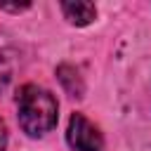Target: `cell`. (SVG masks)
<instances>
[{
  "label": "cell",
  "mask_w": 151,
  "mask_h": 151,
  "mask_svg": "<svg viewBox=\"0 0 151 151\" xmlns=\"http://www.w3.org/2000/svg\"><path fill=\"white\" fill-rule=\"evenodd\" d=\"M61 12L64 17L76 24V26H87L94 17H97V9L92 2H83V0H76V2H61Z\"/></svg>",
  "instance_id": "3957f363"
},
{
  "label": "cell",
  "mask_w": 151,
  "mask_h": 151,
  "mask_svg": "<svg viewBox=\"0 0 151 151\" xmlns=\"http://www.w3.org/2000/svg\"><path fill=\"white\" fill-rule=\"evenodd\" d=\"M57 76H59L61 85L66 87V92L71 97H83V80H80V76H78V71L73 66H66V64L59 66L57 68Z\"/></svg>",
  "instance_id": "277c9868"
},
{
  "label": "cell",
  "mask_w": 151,
  "mask_h": 151,
  "mask_svg": "<svg viewBox=\"0 0 151 151\" xmlns=\"http://www.w3.org/2000/svg\"><path fill=\"white\" fill-rule=\"evenodd\" d=\"M7 146V127H5V120L0 118V151H5Z\"/></svg>",
  "instance_id": "8992f818"
},
{
  "label": "cell",
  "mask_w": 151,
  "mask_h": 151,
  "mask_svg": "<svg viewBox=\"0 0 151 151\" xmlns=\"http://www.w3.org/2000/svg\"><path fill=\"white\" fill-rule=\"evenodd\" d=\"M7 80H9V66H7V64H5V59L0 57V87H2Z\"/></svg>",
  "instance_id": "5b68a950"
},
{
  "label": "cell",
  "mask_w": 151,
  "mask_h": 151,
  "mask_svg": "<svg viewBox=\"0 0 151 151\" xmlns=\"http://www.w3.org/2000/svg\"><path fill=\"white\" fill-rule=\"evenodd\" d=\"M66 139H68L71 149H76V151H101V146H104L101 132L83 113H73L71 116Z\"/></svg>",
  "instance_id": "7a4b0ae2"
},
{
  "label": "cell",
  "mask_w": 151,
  "mask_h": 151,
  "mask_svg": "<svg viewBox=\"0 0 151 151\" xmlns=\"http://www.w3.org/2000/svg\"><path fill=\"white\" fill-rule=\"evenodd\" d=\"M28 7V2L26 5H5V2H0V9H9V12H19V9H26Z\"/></svg>",
  "instance_id": "52a82bcc"
},
{
  "label": "cell",
  "mask_w": 151,
  "mask_h": 151,
  "mask_svg": "<svg viewBox=\"0 0 151 151\" xmlns=\"http://www.w3.org/2000/svg\"><path fill=\"white\" fill-rule=\"evenodd\" d=\"M17 109H19V125L31 137H40L57 125V111H59L57 99L38 85H24L19 90Z\"/></svg>",
  "instance_id": "6da1fadb"
}]
</instances>
